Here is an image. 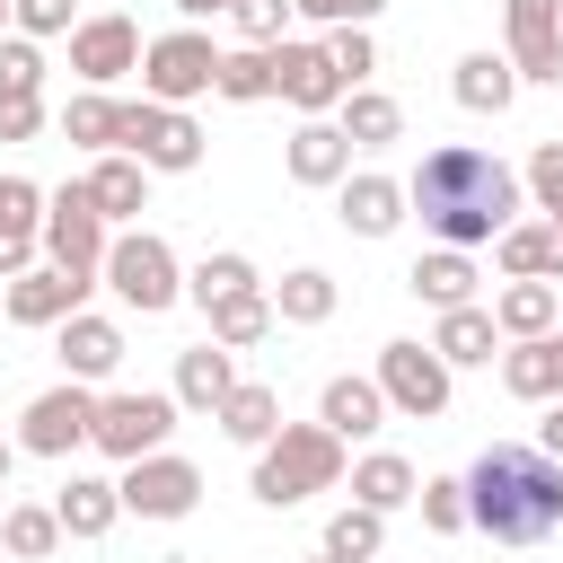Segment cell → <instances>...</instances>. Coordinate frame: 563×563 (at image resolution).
Listing matches in <instances>:
<instances>
[{"label": "cell", "instance_id": "6da1fadb", "mask_svg": "<svg viewBox=\"0 0 563 563\" xmlns=\"http://www.w3.org/2000/svg\"><path fill=\"white\" fill-rule=\"evenodd\" d=\"M405 211H422V229L440 238V246H484V238H501L510 229V211H519V176L493 158V150H466V141H440V150H422V167L405 176Z\"/></svg>", "mask_w": 563, "mask_h": 563}, {"label": "cell", "instance_id": "7a4b0ae2", "mask_svg": "<svg viewBox=\"0 0 563 563\" xmlns=\"http://www.w3.org/2000/svg\"><path fill=\"white\" fill-rule=\"evenodd\" d=\"M457 484H466V528H484L493 545H545L563 528V466L537 440H493Z\"/></svg>", "mask_w": 563, "mask_h": 563}, {"label": "cell", "instance_id": "3957f363", "mask_svg": "<svg viewBox=\"0 0 563 563\" xmlns=\"http://www.w3.org/2000/svg\"><path fill=\"white\" fill-rule=\"evenodd\" d=\"M343 484V440L325 431V422H282L264 449H255V501L264 510H299L308 493H334Z\"/></svg>", "mask_w": 563, "mask_h": 563}, {"label": "cell", "instance_id": "277c9868", "mask_svg": "<svg viewBox=\"0 0 563 563\" xmlns=\"http://www.w3.org/2000/svg\"><path fill=\"white\" fill-rule=\"evenodd\" d=\"M123 308H141V317H158V308H176L185 299V273H176V246L158 238V229H123L114 246H106V273H97Z\"/></svg>", "mask_w": 563, "mask_h": 563}, {"label": "cell", "instance_id": "5b68a950", "mask_svg": "<svg viewBox=\"0 0 563 563\" xmlns=\"http://www.w3.org/2000/svg\"><path fill=\"white\" fill-rule=\"evenodd\" d=\"M167 431H176V396H158V387H114V396H97L88 449H106L114 466H132V457H158Z\"/></svg>", "mask_w": 563, "mask_h": 563}, {"label": "cell", "instance_id": "8992f818", "mask_svg": "<svg viewBox=\"0 0 563 563\" xmlns=\"http://www.w3.org/2000/svg\"><path fill=\"white\" fill-rule=\"evenodd\" d=\"M211 79H220V44L202 26H176V35L141 44V97L150 106H194V97H211Z\"/></svg>", "mask_w": 563, "mask_h": 563}, {"label": "cell", "instance_id": "52a82bcc", "mask_svg": "<svg viewBox=\"0 0 563 563\" xmlns=\"http://www.w3.org/2000/svg\"><path fill=\"white\" fill-rule=\"evenodd\" d=\"M123 158H141L150 176H185L202 167V123L185 106H150V97H123Z\"/></svg>", "mask_w": 563, "mask_h": 563}, {"label": "cell", "instance_id": "ba28073f", "mask_svg": "<svg viewBox=\"0 0 563 563\" xmlns=\"http://www.w3.org/2000/svg\"><path fill=\"white\" fill-rule=\"evenodd\" d=\"M106 220H97V202H88V185H62V194H44V264L53 273H70V282H88L97 290V273H106Z\"/></svg>", "mask_w": 563, "mask_h": 563}, {"label": "cell", "instance_id": "9c48e42d", "mask_svg": "<svg viewBox=\"0 0 563 563\" xmlns=\"http://www.w3.org/2000/svg\"><path fill=\"white\" fill-rule=\"evenodd\" d=\"M378 396H387V413H405V422H431V413H449V361L431 352V343H413V334H396V343H378Z\"/></svg>", "mask_w": 563, "mask_h": 563}, {"label": "cell", "instance_id": "30bf717a", "mask_svg": "<svg viewBox=\"0 0 563 563\" xmlns=\"http://www.w3.org/2000/svg\"><path fill=\"white\" fill-rule=\"evenodd\" d=\"M88 422H97V387L62 378V387H44V396L18 413V449H26V457H70V449H88Z\"/></svg>", "mask_w": 563, "mask_h": 563}, {"label": "cell", "instance_id": "8fae6325", "mask_svg": "<svg viewBox=\"0 0 563 563\" xmlns=\"http://www.w3.org/2000/svg\"><path fill=\"white\" fill-rule=\"evenodd\" d=\"M114 493H123V510H132V519H185V510L202 501V466H194V457H176V449H158V457H132Z\"/></svg>", "mask_w": 563, "mask_h": 563}, {"label": "cell", "instance_id": "7c38bea8", "mask_svg": "<svg viewBox=\"0 0 563 563\" xmlns=\"http://www.w3.org/2000/svg\"><path fill=\"white\" fill-rule=\"evenodd\" d=\"M501 35H510L519 79L563 88V0H501Z\"/></svg>", "mask_w": 563, "mask_h": 563}, {"label": "cell", "instance_id": "4fadbf2b", "mask_svg": "<svg viewBox=\"0 0 563 563\" xmlns=\"http://www.w3.org/2000/svg\"><path fill=\"white\" fill-rule=\"evenodd\" d=\"M70 70H79L88 88H114L123 70H141V26H132L123 9L79 18V26H70Z\"/></svg>", "mask_w": 563, "mask_h": 563}, {"label": "cell", "instance_id": "5bb4252c", "mask_svg": "<svg viewBox=\"0 0 563 563\" xmlns=\"http://www.w3.org/2000/svg\"><path fill=\"white\" fill-rule=\"evenodd\" d=\"M53 352H62V378L97 387V378H114V369H123V325H114V317H97V308H79V317H62V325H53Z\"/></svg>", "mask_w": 563, "mask_h": 563}, {"label": "cell", "instance_id": "9a60e30c", "mask_svg": "<svg viewBox=\"0 0 563 563\" xmlns=\"http://www.w3.org/2000/svg\"><path fill=\"white\" fill-rule=\"evenodd\" d=\"M273 97H290L299 123H308V114H334V106H343V79H334L325 44H273Z\"/></svg>", "mask_w": 563, "mask_h": 563}, {"label": "cell", "instance_id": "2e32d148", "mask_svg": "<svg viewBox=\"0 0 563 563\" xmlns=\"http://www.w3.org/2000/svg\"><path fill=\"white\" fill-rule=\"evenodd\" d=\"M0 308H9V325H62V317L88 308V282H70L53 264H26L18 282H0Z\"/></svg>", "mask_w": 563, "mask_h": 563}, {"label": "cell", "instance_id": "e0dca14e", "mask_svg": "<svg viewBox=\"0 0 563 563\" xmlns=\"http://www.w3.org/2000/svg\"><path fill=\"white\" fill-rule=\"evenodd\" d=\"M44 255V185L0 176V282H18Z\"/></svg>", "mask_w": 563, "mask_h": 563}, {"label": "cell", "instance_id": "ac0fdd59", "mask_svg": "<svg viewBox=\"0 0 563 563\" xmlns=\"http://www.w3.org/2000/svg\"><path fill=\"white\" fill-rule=\"evenodd\" d=\"M282 167H290V185H343V176H352V141L334 132V114H308V123L282 141Z\"/></svg>", "mask_w": 563, "mask_h": 563}, {"label": "cell", "instance_id": "d6986e66", "mask_svg": "<svg viewBox=\"0 0 563 563\" xmlns=\"http://www.w3.org/2000/svg\"><path fill=\"white\" fill-rule=\"evenodd\" d=\"M334 211H343V229H352V238H387V229L405 220V185H396V176H378V167H361V176H343V185H334Z\"/></svg>", "mask_w": 563, "mask_h": 563}, {"label": "cell", "instance_id": "ffe728a7", "mask_svg": "<svg viewBox=\"0 0 563 563\" xmlns=\"http://www.w3.org/2000/svg\"><path fill=\"white\" fill-rule=\"evenodd\" d=\"M501 387L519 405H563V334H528L501 352Z\"/></svg>", "mask_w": 563, "mask_h": 563}, {"label": "cell", "instance_id": "44dd1931", "mask_svg": "<svg viewBox=\"0 0 563 563\" xmlns=\"http://www.w3.org/2000/svg\"><path fill=\"white\" fill-rule=\"evenodd\" d=\"M317 422H325L343 449H352V440H369V431L387 422V396H378V378H352V369H343V378H325V396H317Z\"/></svg>", "mask_w": 563, "mask_h": 563}, {"label": "cell", "instance_id": "7402d4cb", "mask_svg": "<svg viewBox=\"0 0 563 563\" xmlns=\"http://www.w3.org/2000/svg\"><path fill=\"white\" fill-rule=\"evenodd\" d=\"M238 387V361L220 352V343H194V352H176V413H220V396Z\"/></svg>", "mask_w": 563, "mask_h": 563}, {"label": "cell", "instance_id": "603a6c76", "mask_svg": "<svg viewBox=\"0 0 563 563\" xmlns=\"http://www.w3.org/2000/svg\"><path fill=\"white\" fill-rule=\"evenodd\" d=\"M53 519H62V537H79V545H97L114 519H123V493L106 484V475H70L62 493H53Z\"/></svg>", "mask_w": 563, "mask_h": 563}, {"label": "cell", "instance_id": "cb8c5ba5", "mask_svg": "<svg viewBox=\"0 0 563 563\" xmlns=\"http://www.w3.org/2000/svg\"><path fill=\"white\" fill-rule=\"evenodd\" d=\"M79 185H88L97 220H132V211H150V167H141V158H123V150H106Z\"/></svg>", "mask_w": 563, "mask_h": 563}, {"label": "cell", "instance_id": "d4e9b609", "mask_svg": "<svg viewBox=\"0 0 563 563\" xmlns=\"http://www.w3.org/2000/svg\"><path fill=\"white\" fill-rule=\"evenodd\" d=\"M493 343H501V325H493V308H484V299H466V308H440V325H431V352H440L449 369H475V361H493Z\"/></svg>", "mask_w": 563, "mask_h": 563}, {"label": "cell", "instance_id": "484cf974", "mask_svg": "<svg viewBox=\"0 0 563 563\" xmlns=\"http://www.w3.org/2000/svg\"><path fill=\"white\" fill-rule=\"evenodd\" d=\"M405 290H413L422 308H466V299H475V255H457V246H431V255H413Z\"/></svg>", "mask_w": 563, "mask_h": 563}, {"label": "cell", "instance_id": "4316f807", "mask_svg": "<svg viewBox=\"0 0 563 563\" xmlns=\"http://www.w3.org/2000/svg\"><path fill=\"white\" fill-rule=\"evenodd\" d=\"M554 317H563V290H554V282H501V290H493V325H501L510 343L554 334Z\"/></svg>", "mask_w": 563, "mask_h": 563}, {"label": "cell", "instance_id": "83f0119b", "mask_svg": "<svg viewBox=\"0 0 563 563\" xmlns=\"http://www.w3.org/2000/svg\"><path fill=\"white\" fill-rule=\"evenodd\" d=\"M211 422H220V431H229L238 449H264V440L282 431V396H273L264 378H238V387L220 396V413H211Z\"/></svg>", "mask_w": 563, "mask_h": 563}, {"label": "cell", "instance_id": "f1b7e54d", "mask_svg": "<svg viewBox=\"0 0 563 563\" xmlns=\"http://www.w3.org/2000/svg\"><path fill=\"white\" fill-rule=\"evenodd\" d=\"M343 475H352V501H361V510H378V519H387V510H405V501H413V484H422L396 449H369V457H352Z\"/></svg>", "mask_w": 563, "mask_h": 563}, {"label": "cell", "instance_id": "f546056e", "mask_svg": "<svg viewBox=\"0 0 563 563\" xmlns=\"http://www.w3.org/2000/svg\"><path fill=\"white\" fill-rule=\"evenodd\" d=\"M334 132H343L352 150H387V141L405 132V106H396L387 88H352V97L334 106Z\"/></svg>", "mask_w": 563, "mask_h": 563}, {"label": "cell", "instance_id": "4dcf8cb0", "mask_svg": "<svg viewBox=\"0 0 563 563\" xmlns=\"http://www.w3.org/2000/svg\"><path fill=\"white\" fill-rule=\"evenodd\" d=\"M264 299H273V325H325L343 290H334V273H317V264H299V273H282V282H273Z\"/></svg>", "mask_w": 563, "mask_h": 563}, {"label": "cell", "instance_id": "1f68e13d", "mask_svg": "<svg viewBox=\"0 0 563 563\" xmlns=\"http://www.w3.org/2000/svg\"><path fill=\"white\" fill-rule=\"evenodd\" d=\"M449 88H457V106H466V114H501V106L519 97V70H510V53H466Z\"/></svg>", "mask_w": 563, "mask_h": 563}, {"label": "cell", "instance_id": "d6a6232c", "mask_svg": "<svg viewBox=\"0 0 563 563\" xmlns=\"http://www.w3.org/2000/svg\"><path fill=\"white\" fill-rule=\"evenodd\" d=\"M62 141H79V150H114V141H123V97L79 88V97L62 106Z\"/></svg>", "mask_w": 563, "mask_h": 563}, {"label": "cell", "instance_id": "836d02e7", "mask_svg": "<svg viewBox=\"0 0 563 563\" xmlns=\"http://www.w3.org/2000/svg\"><path fill=\"white\" fill-rule=\"evenodd\" d=\"M238 290H264L238 246H220V255H202V264L185 273V299H194V308H220V299H238Z\"/></svg>", "mask_w": 563, "mask_h": 563}, {"label": "cell", "instance_id": "e575fe53", "mask_svg": "<svg viewBox=\"0 0 563 563\" xmlns=\"http://www.w3.org/2000/svg\"><path fill=\"white\" fill-rule=\"evenodd\" d=\"M202 317H211V343H220V352H246V343L273 334V299H264V290H238V299H220V308H202Z\"/></svg>", "mask_w": 563, "mask_h": 563}, {"label": "cell", "instance_id": "d590c367", "mask_svg": "<svg viewBox=\"0 0 563 563\" xmlns=\"http://www.w3.org/2000/svg\"><path fill=\"white\" fill-rule=\"evenodd\" d=\"M0 545H9L18 563H44V554L62 545V519H53V501H9V510H0Z\"/></svg>", "mask_w": 563, "mask_h": 563}, {"label": "cell", "instance_id": "8d00e7d4", "mask_svg": "<svg viewBox=\"0 0 563 563\" xmlns=\"http://www.w3.org/2000/svg\"><path fill=\"white\" fill-rule=\"evenodd\" d=\"M211 97H229V106H264V97H273V53H264V44H238V53H220V79H211Z\"/></svg>", "mask_w": 563, "mask_h": 563}, {"label": "cell", "instance_id": "74e56055", "mask_svg": "<svg viewBox=\"0 0 563 563\" xmlns=\"http://www.w3.org/2000/svg\"><path fill=\"white\" fill-rule=\"evenodd\" d=\"M378 545H387V519H378V510L343 501V510L325 519V554H334V563H378Z\"/></svg>", "mask_w": 563, "mask_h": 563}, {"label": "cell", "instance_id": "f35d334b", "mask_svg": "<svg viewBox=\"0 0 563 563\" xmlns=\"http://www.w3.org/2000/svg\"><path fill=\"white\" fill-rule=\"evenodd\" d=\"M493 264H501V282H545V220H510L493 238Z\"/></svg>", "mask_w": 563, "mask_h": 563}, {"label": "cell", "instance_id": "ab89813d", "mask_svg": "<svg viewBox=\"0 0 563 563\" xmlns=\"http://www.w3.org/2000/svg\"><path fill=\"white\" fill-rule=\"evenodd\" d=\"M325 62H334L343 97H352V88H369V70H378V44H369V26H334V35H325Z\"/></svg>", "mask_w": 563, "mask_h": 563}, {"label": "cell", "instance_id": "60d3db41", "mask_svg": "<svg viewBox=\"0 0 563 563\" xmlns=\"http://www.w3.org/2000/svg\"><path fill=\"white\" fill-rule=\"evenodd\" d=\"M413 501H422V528H431V537H457V528H466V484H457V475H422Z\"/></svg>", "mask_w": 563, "mask_h": 563}, {"label": "cell", "instance_id": "b9f144b4", "mask_svg": "<svg viewBox=\"0 0 563 563\" xmlns=\"http://www.w3.org/2000/svg\"><path fill=\"white\" fill-rule=\"evenodd\" d=\"M0 97H44V53L26 35H0Z\"/></svg>", "mask_w": 563, "mask_h": 563}, {"label": "cell", "instance_id": "7bdbcfd3", "mask_svg": "<svg viewBox=\"0 0 563 563\" xmlns=\"http://www.w3.org/2000/svg\"><path fill=\"white\" fill-rule=\"evenodd\" d=\"M9 26H18L26 44H44V35H70V26H79V0H9Z\"/></svg>", "mask_w": 563, "mask_h": 563}, {"label": "cell", "instance_id": "ee69618b", "mask_svg": "<svg viewBox=\"0 0 563 563\" xmlns=\"http://www.w3.org/2000/svg\"><path fill=\"white\" fill-rule=\"evenodd\" d=\"M528 194H537V211L545 220H563V141H537V158H528V176H519Z\"/></svg>", "mask_w": 563, "mask_h": 563}, {"label": "cell", "instance_id": "f6af8a7d", "mask_svg": "<svg viewBox=\"0 0 563 563\" xmlns=\"http://www.w3.org/2000/svg\"><path fill=\"white\" fill-rule=\"evenodd\" d=\"M229 26H238L246 44H264V53H273V44H282V26H290V0H238V9H229Z\"/></svg>", "mask_w": 563, "mask_h": 563}, {"label": "cell", "instance_id": "bcb514c9", "mask_svg": "<svg viewBox=\"0 0 563 563\" xmlns=\"http://www.w3.org/2000/svg\"><path fill=\"white\" fill-rule=\"evenodd\" d=\"M299 18H317V26H369L387 0H290Z\"/></svg>", "mask_w": 563, "mask_h": 563}, {"label": "cell", "instance_id": "7dc6e473", "mask_svg": "<svg viewBox=\"0 0 563 563\" xmlns=\"http://www.w3.org/2000/svg\"><path fill=\"white\" fill-rule=\"evenodd\" d=\"M44 132V97H0V141H35Z\"/></svg>", "mask_w": 563, "mask_h": 563}, {"label": "cell", "instance_id": "c3c4849f", "mask_svg": "<svg viewBox=\"0 0 563 563\" xmlns=\"http://www.w3.org/2000/svg\"><path fill=\"white\" fill-rule=\"evenodd\" d=\"M537 449L563 466V405H545V422H537Z\"/></svg>", "mask_w": 563, "mask_h": 563}, {"label": "cell", "instance_id": "681fc988", "mask_svg": "<svg viewBox=\"0 0 563 563\" xmlns=\"http://www.w3.org/2000/svg\"><path fill=\"white\" fill-rule=\"evenodd\" d=\"M545 282L563 290V220H545Z\"/></svg>", "mask_w": 563, "mask_h": 563}, {"label": "cell", "instance_id": "f907efd6", "mask_svg": "<svg viewBox=\"0 0 563 563\" xmlns=\"http://www.w3.org/2000/svg\"><path fill=\"white\" fill-rule=\"evenodd\" d=\"M229 9H238V0H176V18H185V26H194V18H229Z\"/></svg>", "mask_w": 563, "mask_h": 563}, {"label": "cell", "instance_id": "816d5d0a", "mask_svg": "<svg viewBox=\"0 0 563 563\" xmlns=\"http://www.w3.org/2000/svg\"><path fill=\"white\" fill-rule=\"evenodd\" d=\"M9 466H18V449H9V440H0V484H9Z\"/></svg>", "mask_w": 563, "mask_h": 563}, {"label": "cell", "instance_id": "f5cc1de1", "mask_svg": "<svg viewBox=\"0 0 563 563\" xmlns=\"http://www.w3.org/2000/svg\"><path fill=\"white\" fill-rule=\"evenodd\" d=\"M0 26H9V0H0Z\"/></svg>", "mask_w": 563, "mask_h": 563}, {"label": "cell", "instance_id": "db71d44e", "mask_svg": "<svg viewBox=\"0 0 563 563\" xmlns=\"http://www.w3.org/2000/svg\"><path fill=\"white\" fill-rule=\"evenodd\" d=\"M317 563H334V554H317Z\"/></svg>", "mask_w": 563, "mask_h": 563}]
</instances>
